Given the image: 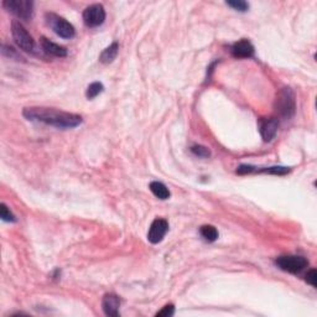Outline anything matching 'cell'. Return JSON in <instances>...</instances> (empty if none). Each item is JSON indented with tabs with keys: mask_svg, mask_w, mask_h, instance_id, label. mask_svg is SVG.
<instances>
[{
	"mask_svg": "<svg viewBox=\"0 0 317 317\" xmlns=\"http://www.w3.org/2000/svg\"><path fill=\"white\" fill-rule=\"evenodd\" d=\"M22 116L31 122L44 123L57 129H72L82 123V117L78 114L61 112L53 108L31 107L22 110Z\"/></svg>",
	"mask_w": 317,
	"mask_h": 317,
	"instance_id": "6da1fadb",
	"label": "cell"
},
{
	"mask_svg": "<svg viewBox=\"0 0 317 317\" xmlns=\"http://www.w3.org/2000/svg\"><path fill=\"white\" fill-rule=\"evenodd\" d=\"M275 110L282 119L293 118L296 110L295 94L289 87L281 88L275 102Z\"/></svg>",
	"mask_w": 317,
	"mask_h": 317,
	"instance_id": "7a4b0ae2",
	"label": "cell"
},
{
	"mask_svg": "<svg viewBox=\"0 0 317 317\" xmlns=\"http://www.w3.org/2000/svg\"><path fill=\"white\" fill-rule=\"evenodd\" d=\"M3 7L21 20L28 21L34 16V3L31 0H4Z\"/></svg>",
	"mask_w": 317,
	"mask_h": 317,
	"instance_id": "3957f363",
	"label": "cell"
},
{
	"mask_svg": "<svg viewBox=\"0 0 317 317\" xmlns=\"http://www.w3.org/2000/svg\"><path fill=\"white\" fill-rule=\"evenodd\" d=\"M46 24L53 30V33L57 34L62 39H72L75 36V27L67 20L56 15L53 13H47L45 15Z\"/></svg>",
	"mask_w": 317,
	"mask_h": 317,
	"instance_id": "277c9868",
	"label": "cell"
},
{
	"mask_svg": "<svg viewBox=\"0 0 317 317\" xmlns=\"http://www.w3.org/2000/svg\"><path fill=\"white\" fill-rule=\"evenodd\" d=\"M11 34H13V39L15 44L22 51L33 52L35 50V41H34L33 36L27 33L26 28L22 26L21 22L16 21V20L11 22Z\"/></svg>",
	"mask_w": 317,
	"mask_h": 317,
	"instance_id": "5b68a950",
	"label": "cell"
},
{
	"mask_svg": "<svg viewBox=\"0 0 317 317\" xmlns=\"http://www.w3.org/2000/svg\"><path fill=\"white\" fill-rule=\"evenodd\" d=\"M275 264L278 265L281 270L287 271V273H300L304 270L308 265V262L306 258L301 255H284L279 256L275 261Z\"/></svg>",
	"mask_w": 317,
	"mask_h": 317,
	"instance_id": "8992f818",
	"label": "cell"
},
{
	"mask_svg": "<svg viewBox=\"0 0 317 317\" xmlns=\"http://www.w3.org/2000/svg\"><path fill=\"white\" fill-rule=\"evenodd\" d=\"M105 20V10L102 4H93L83 11V21L88 27L101 26Z\"/></svg>",
	"mask_w": 317,
	"mask_h": 317,
	"instance_id": "52a82bcc",
	"label": "cell"
},
{
	"mask_svg": "<svg viewBox=\"0 0 317 317\" xmlns=\"http://www.w3.org/2000/svg\"><path fill=\"white\" fill-rule=\"evenodd\" d=\"M168 230V223L165 219L156 218L153 222L149 228V233H148V241L153 244H158L164 239Z\"/></svg>",
	"mask_w": 317,
	"mask_h": 317,
	"instance_id": "ba28073f",
	"label": "cell"
},
{
	"mask_svg": "<svg viewBox=\"0 0 317 317\" xmlns=\"http://www.w3.org/2000/svg\"><path fill=\"white\" fill-rule=\"evenodd\" d=\"M103 311L107 316L118 317L119 316V307H121V299L116 294H107L104 295L102 301Z\"/></svg>",
	"mask_w": 317,
	"mask_h": 317,
	"instance_id": "9c48e42d",
	"label": "cell"
},
{
	"mask_svg": "<svg viewBox=\"0 0 317 317\" xmlns=\"http://www.w3.org/2000/svg\"><path fill=\"white\" fill-rule=\"evenodd\" d=\"M279 121L276 118L264 119L261 123V135L264 141H271L278 133Z\"/></svg>",
	"mask_w": 317,
	"mask_h": 317,
	"instance_id": "30bf717a",
	"label": "cell"
},
{
	"mask_svg": "<svg viewBox=\"0 0 317 317\" xmlns=\"http://www.w3.org/2000/svg\"><path fill=\"white\" fill-rule=\"evenodd\" d=\"M232 53L237 59H248L254 55V46L248 40H241L232 46Z\"/></svg>",
	"mask_w": 317,
	"mask_h": 317,
	"instance_id": "8fae6325",
	"label": "cell"
},
{
	"mask_svg": "<svg viewBox=\"0 0 317 317\" xmlns=\"http://www.w3.org/2000/svg\"><path fill=\"white\" fill-rule=\"evenodd\" d=\"M40 44H41L42 50L48 55H52L56 57H66L67 56V50L64 46H60V45L55 44V42L50 41L46 38H41L40 40Z\"/></svg>",
	"mask_w": 317,
	"mask_h": 317,
	"instance_id": "7c38bea8",
	"label": "cell"
},
{
	"mask_svg": "<svg viewBox=\"0 0 317 317\" xmlns=\"http://www.w3.org/2000/svg\"><path fill=\"white\" fill-rule=\"evenodd\" d=\"M119 51V45L117 42H113L112 45H109L104 51L101 53V57H99V61L102 64H110L116 60L117 55H118Z\"/></svg>",
	"mask_w": 317,
	"mask_h": 317,
	"instance_id": "4fadbf2b",
	"label": "cell"
},
{
	"mask_svg": "<svg viewBox=\"0 0 317 317\" xmlns=\"http://www.w3.org/2000/svg\"><path fill=\"white\" fill-rule=\"evenodd\" d=\"M150 190L159 199H167L170 197V191L162 182L154 181L150 184Z\"/></svg>",
	"mask_w": 317,
	"mask_h": 317,
	"instance_id": "5bb4252c",
	"label": "cell"
},
{
	"mask_svg": "<svg viewBox=\"0 0 317 317\" xmlns=\"http://www.w3.org/2000/svg\"><path fill=\"white\" fill-rule=\"evenodd\" d=\"M199 233H201V236L204 237L207 242H215L218 239V230H217L216 227H213V225L210 224L202 225V227L199 228Z\"/></svg>",
	"mask_w": 317,
	"mask_h": 317,
	"instance_id": "9a60e30c",
	"label": "cell"
},
{
	"mask_svg": "<svg viewBox=\"0 0 317 317\" xmlns=\"http://www.w3.org/2000/svg\"><path fill=\"white\" fill-rule=\"evenodd\" d=\"M103 90H104V87H103L101 82H93L92 84L88 85L87 92H85V97H87L88 99L96 98L99 93L103 92Z\"/></svg>",
	"mask_w": 317,
	"mask_h": 317,
	"instance_id": "2e32d148",
	"label": "cell"
},
{
	"mask_svg": "<svg viewBox=\"0 0 317 317\" xmlns=\"http://www.w3.org/2000/svg\"><path fill=\"white\" fill-rule=\"evenodd\" d=\"M225 4L234 10L241 11V13H245V11L249 9V4L247 2H244V0H229Z\"/></svg>",
	"mask_w": 317,
	"mask_h": 317,
	"instance_id": "e0dca14e",
	"label": "cell"
},
{
	"mask_svg": "<svg viewBox=\"0 0 317 317\" xmlns=\"http://www.w3.org/2000/svg\"><path fill=\"white\" fill-rule=\"evenodd\" d=\"M0 217H2L3 221L5 222H15L16 218L13 215V212L8 208V206L5 204L0 205Z\"/></svg>",
	"mask_w": 317,
	"mask_h": 317,
	"instance_id": "ac0fdd59",
	"label": "cell"
},
{
	"mask_svg": "<svg viewBox=\"0 0 317 317\" xmlns=\"http://www.w3.org/2000/svg\"><path fill=\"white\" fill-rule=\"evenodd\" d=\"M2 53L3 56L5 57H10V59H15L16 61H20V60H24L21 56L16 52L15 48H13L11 46H8V45H2Z\"/></svg>",
	"mask_w": 317,
	"mask_h": 317,
	"instance_id": "d6986e66",
	"label": "cell"
},
{
	"mask_svg": "<svg viewBox=\"0 0 317 317\" xmlns=\"http://www.w3.org/2000/svg\"><path fill=\"white\" fill-rule=\"evenodd\" d=\"M191 151H192V154H195L196 156H198V158H208V156L211 155V151L206 147H202V145H193V147L191 148Z\"/></svg>",
	"mask_w": 317,
	"mask_h": 317,
	"instance_id": "ffe728a7",
	"label": "cell"
},
{
	"mask_svg": "<svg viewBox=\"0 0 317 317\" xmlns=\"http://www.w3.org/2000/svg\"><path fill=\"white\" fill-rule=\"evenodd\" d=\"M290 171V168L287 167H281V166H274V167H268L264 170H261V172H267V174H273V175H285Z\"/></svg>",
	"mask_w": 317,
	"mask_h": 317,
	"instance_id": "44dd1931",
	"label": "cell"
},
{
	"mask_svg": "<svg viewBox=\"0 0 317 317\" xmlns=\"http://www.w3.org/2000/svg\"><path fill=\"white\" fill-rule=\"evenodd\" d=\"M174 313H175V307H174V305H166L165 307H162L161 311H159L158 313H156V316H172Z\"/></svg>",
	"mask_w": 317,
	"mask_h": 317,
	"instance_id": "7402d4cb",
	"label": "cell"
},
{
	"mask_svg": "<svg viewBox=\"0 0 317 317\" xmlns=\"http://www.w3.org/2000/svg\"><path fill=\"white\" fill-rule=\"evenodd\" d=\"M316 280H317V271L316 269H311L306 274V281L311 285V286L316 287Z\"/></svg>",
	"mask_w": 317,
	"mask_h": 317,
	"instance_id": "603a6c76",
	"label": "cell"
}]
</instances>
